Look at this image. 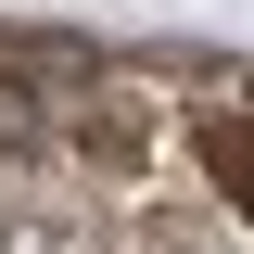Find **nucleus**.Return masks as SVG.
I'll return each mask as SVG.
<instances>
[{"mask_svg":"<svg viewBox=\"0 0 254 254\" xmlns=\"http://www.w3.org/2000/svg\"><path fill=\"white\" fill-rule=\"evenodd\" d=\"M203 153H216V178L254 203V127H242V115H216V127H203Z\"/></svg>","mask_w":254,"mask_h":254,"instance_id":"nucleus-1","label":"nucleus"}]
</instances>
